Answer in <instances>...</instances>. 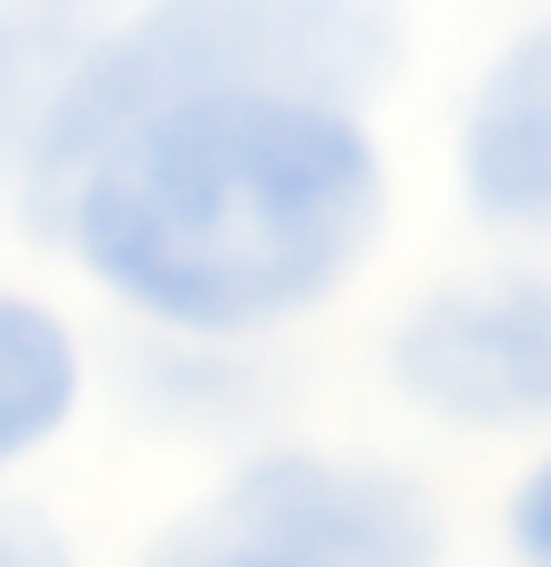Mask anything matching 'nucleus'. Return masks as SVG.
I'll return each instance as SVG.
<instances>
[{
	"instance_id": "3",
	"label": "nucleus",
	"mask_w": 551,
	"mask_h": 567,
	"mask_svg": "<svg viewBox=\"0 0 551 567\" xmlns=\"http://www.w3.org/2000/svg\"><path fill=\"white\" fill-rule=\"evenodd\" d=\"M430 551V495L349 454H259L154 544L163 567H422Z\"/></svg>"
},
{
	"instance_id": "8",
	"label": "nucleus",
	"mask_w": 551,
	"mask_h": 567,
	"mask_svg": "<svg viewBox=\"0 0 551 567\" xmlns=\"http://www.w3.org/2000/svg\"><path fill=\"white\" fill-rule=\"evenodd\" d=\"M511 535H519V551H535L551 559V462L519 486V511H511Z\"/></svg>"
},
{
	"instance_id": "1",
	"label": "nucleus",
	"mask_w": 551,
	"mask_h": 567,
	"mask_svg": "<svg viewBox=\"0 0 551 567\" xmlns=\"http://www.w3.org/2000/svg\"><path fill=\"white\" fill-rule=\"evenodd\" d=\"M381 219L389 171L357 106L293 90L130 122L41 212L122 308L187 341H244L333 300Z\"/></svg>"
},
{
	"instance_id": "6",
	"label": "nucleus",
	"mask_w": 551,
	"mask_h": 567,
	"mask_svg": "<svg viewBox=\"0 0 551 567\" xmlns=\"http://www.w3.org/2000/svg\"><path fill=\"white\" fill-rule=\"evenodd\" d=\"M114 0H0V187H24Z\"/></svg>"
},
{
	"instance_id": "7",
	"label": "nucleus",
	"mask_w": 551,
	"mask_h": 567,
	"mask_svg": "<svg viewBox=\"0 0 551 567\" xmlns=\"http://www.w3.org/2000/svg\"><path fill=\"white\" fill-rule=\"evenodd\" d=\"M73 398H82V349L65 317L24 292H0V471L58 437Z\"/></svg>"
},
{
	"instance_id": "5",
	"label": "nucleus",
	"mask_w": 551,
	"mask_h": 567,
	"mask_svg": "<svg viewBox=\"0 0 551 567\" xmlns=\"http://www.w3.org/2000/svg\"><path fill=\"white\" fill-rule=\"evenodd\" d=\"M462 195L487 227L551 244V17L528 24L470 90Z\"/></svg>"
},
{
	"instance_id": "2",
	"label": "nucleus",
	"mask_w": 551,
	"mask_h": 567,
	"mask_svg": "<svg viewBox=\"0 0 551 567\" xmlns=\"http://www.w3.org/2000/svg\"><path fill=\"white\" fill-rule=\"evenodd\" d=\"M398 0H146L139 17L106 24L82 58L33 171H24V212L41 227V212L73 187V171L98 146L163 106L252 90L365 106L398 73Z\"/></svg>"
},
{
	"instance_id": "9",
	"label": "nucleus",
	"mask_w": 551,
	"mask_h": 567,
	"mask_svg": "<svg viewBox=\"0 0 551 567\" xmlns=\"http://www.w3.org/2000/svg\"><path fill=\"white\" fill-rule=\"evenodd\" d=\"M41 559H58V544H49L41 527H24L0 511V567H41Z\"/></svg>"
},
{
	"instance_id": "4",
	"label": "nucleus",
	"mask_w": 551,
	"mask_h": 567,
	"mask_svg": "<svg viewBox=\"0 0 551 567\" xmlns=\"http://www.w3.org/2000/svg\"><path fill=\"white\" fill-rule=\"evenodd\" d=\"M389 381L462 430L551 422V276L494 268L430 292L389 341Z\"/></svg>"
}]
</instances>
